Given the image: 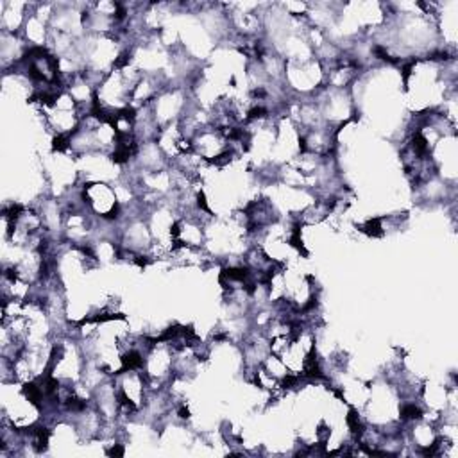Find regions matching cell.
Masks as SVG:
<instances>
[{
	"mask_svg": "<svg viewBox=\"0 0 458 458\" xmlns=\"http://www.w3.org/2000/svg\"><path fill=\"white\" fill-rule=\"evenodd\" d=\"M360 229H362L365 235H369V237H381V235H383V231H381V218H370V220L365 222Z\"/></svg>",
	"mask_w": 458,
	"mask_h": 458,
	"instance_id": "obj_2",
	"label": "cell"
},
{
	"mask_svg": "<svg viewBox=\"0 0 458 458\" xmlns=\"http://www.w3.org/2000/svg\"><path fill=\"white\" fill-rule=\"evenodd\" d=\"M179 417H181V419H188V417H190V410H188L186 406H181V408H179Z\"/></svg>",
	"mask_w": 458,
	"mask_h": 458,
	"instance_id": "obj_3",
	"label": "cell"
},
{
	"mask_svg": "<svg viewBox=\"0 0 458 458\" xmlns=\"http://www.w3.org/2000/svg\"><path fill=\"white\" fill-rule=\"evenodd\" d=\"M423 417V410L419 408L415 403H406L401 408V419L403 421H417Z\"/></svg>",
	"mask_w": 458,
	"mask_h": 458,
	"instance_id": "obj_1",
	"label": "cell"
}]
</instances>
